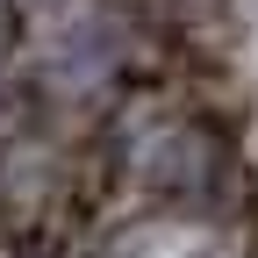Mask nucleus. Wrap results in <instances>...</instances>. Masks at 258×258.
Wrapping results in <instances>:
<instances>
[{
  "label": "nucleus",
  "instance_id": "f257e3e1",
  "mask_svg": "<svg viewBox=\"0 0 258 258\" xmlns=\"http://www.w3.org/2000/svg\"><path fill=\"white\" fill-rule=\"evenodd\" d=\"M122 258H222L201 230H144V237H129Z\"/></svg>",
  "mask_w": 258,
  "mask_h": 258
}]
</instances>
